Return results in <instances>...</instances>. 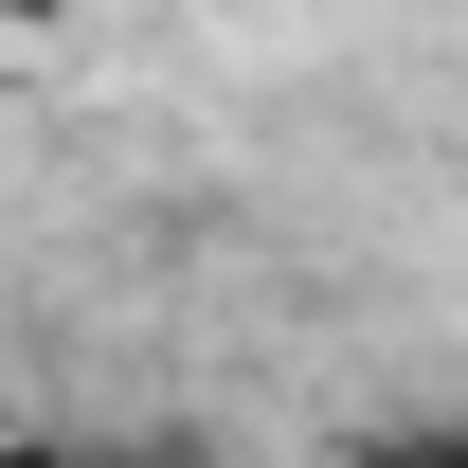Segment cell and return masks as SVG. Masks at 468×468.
<instances>
[{"label":"cell","mask_w":468,"mask_h":468,"mask_svg":"<svg viewBox=\"0 0 468 468\" xmlns=\"http://www.w3.org/2000/svg\"><path fill=\"white\" fill-rule=\"evenodd\" d=\"M414 468H468V432H414Z\"/></svg>","instance_id":"obj_1"}]
</instances>
